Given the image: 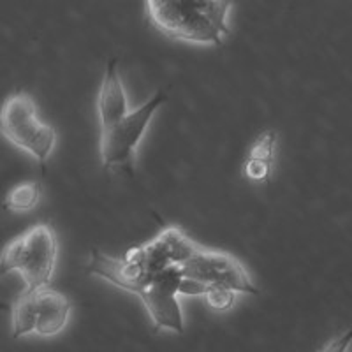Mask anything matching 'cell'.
<instances>
[{
  "instance_id": "6da1fadb",
  "label": "cell",
  "mask_w": 352,
  "mask_h": 352,
  "mask_svg": "<svg viewBox=\"0 0 352 352\" xmlns=\"http://www.w3.org/2000/svg\"><path fill=\"white\" fill-rule=\"evenodd\" d=\"M197 241L178 226H166L150 241L131 247L122 257L92 250L87 272L143 301L153 331L184 333V310L178 296H196V287L184 276L180 263Z\"/></svg>"
},
{
  "instance_id": "7a4b0ae2",
  "label": "cell",
  "mask_w": 352,
  "mask_h": 352,
  "mask_svg": "<svg viewBox=\"0 0 352 352\" xmlns=\"http://www.w3.org/2000/svg\"><path fill=\"white\" fill-rule=\"evenodd\" d=\"M234 0H144V18L157 32L197 46H224Z\"/></svg>"
},
{
  "instance_id": "3957f363",
  "label": "cell",
  "mask_w": 352,
  "mask_h": 352,
  "mask_svg": "<svg viewBox=\"0 0 352 352\" xmlns=\"http://www.w3.org/2000/svg\"><path fill=\"white\" fill-rule=\"evenodd\" d=\"M58 259V238L46 222L32 226L9 241L0 254V276L16 272L25 289L48 285Z\"/></svg>"
},
{
  "instance_id": "277c9868",
  "label": "cell",
  "mask_w": 352,
  "mask_h": 352,
  "mask_svg": "<svg viewBox=\"0 0 352 352\" xmlns=\"http://www.w3.org/2000/svg\"><path fill=\"white\" fill-rule=\"evenodd\" d=\"M0 134L41 166L48 162L56 146V131L41 120L36 99L21 90L11 94L0 106Z\"/></svg>"
},
{
  "instance_id": "5b68a950",
  "label": "cell",
  "mask_w": 352,
  "mask_h": 352,
  "mask_svg": "<svg viewBox=\"0 0 352 352\" xmlns=\"http://www.w3.org/2000/svg\"><path fill=\"white\" fill-rule=\"evenodd\" d=\"M184 276L203 298L210 289H231L238 294H259L247 266L232 254L196 243L192 252L180 263Z\"/></svg>"
},
{
  "instance_id": "8992f818",
  "label": "cell",
  "mask_w": 352,
  "mask_h": 352,
  "mask_svg": "<svg viewBox=\"0 0 352 352\" xmlns=\"http://www.w3.org/2000/svg\"><path fill=\"white\" fill-rule=\"evenodd\" d=\"M72 305L64 292L48 285L23 289L12 303V338L36 335L50 338L64 331Z\"/></svg>"
},
{
  "instance_id": "52a82bcc",
  "label": "cell",
  "mask_w": 352,
  "mask_h": 352,
  "mask_svg": "<svg viewBox=\"0 0 352 352\" xmlns=\"http://www.w3.org/2000/svg\"><path fill=\"white\" fill-rule=\"evenodd\" d=\"M166 99H168L166 94L160 90L141 108L131 109L111 124L100 125L99 152L100 162L106 171L120 169L132 175V164H134L138 146L144 138V132L148 129L153 115L164 104Z\"/></svg>"
},
{
  "instance_id": "ba28073f",
  "label": "cell",
  "mask_w": 352,
  "mask_h": 352,
  "mask_svg": "<svg viewBox=\"0 0 352 352\" xmlns=\"http://www.w3.org/2000/svg\"><path fill=\"white\" fill-rule=\"evenodd\" d=\"M96 109L97 118H99V127L100 125L111 124L116 118H120L125 113L131 111L124 81H122L120 74H118L115 58L108 62L104 78H102L99 94H97Z\"/></svg>"
},
{
  "instance_id": "9c48e42d",
  "label": "cell",
  "mask_w": 352,
  "mask_h": 352,
  "mask_svg": "<svg viewBox=\"0 0 352 352\" xmlns=\"http://www.w3.org/2000/svg\"><path fill=\"white\" fill-rule=\"evenodd\" d=\"M43 196V187L39 182L28 180L14 185L4 199V208L14 213H25L34 210Z\"/></svg>"
},
{
  "instance_id": "30bf717a",
  "label": "cell",
  "mask_w": 352,
  "mask_h": 352,
  "mask_svg": "<svg viewBox=\"0 0 352 352\" xmlns=\"http://www.w3.org/2000/svg\"><path fill=\"white\" fill-rule=\"evenodd\" d=\"M276 144H278V134L275 131H264L259 136L252 141L250 148H248L247 157L250 159L266 160L275 164L276 157Z\"/></svg>"
},
{
  "instance_id": "8fae6325",
  "label": "cell",
  "mask_w": 352,
  "mask_h": 352,
  "mask_svg": "<svg viewBox=\"0 0 352 352\" xmlns=\"http://www.w3.org/2000/svg\"><path fill=\"white\" fill-rule=\"evenodd\" d=\"M273 169H275V164H272V162L245 157L243 164H241V176L245 180L257 182V184H270Z\"/></svg>"
},
{
  "instance_id": "7c38bea8",
  "label": "cell",
  "mask_w": 352,
  "mask_h": 352,
  "mask_svg": "<svg viewBox=\"0 0 352 352\" xmlns=\"http://www.w3.org/2000/svg\"><path fill=\"white\" fill-rule=\"evenodd\" d=\"M236 296L238 292L231 291V289H210L203 296V300L215 312H228L234 307Z\"/></svg>"
},
{
  "instance_id": "4fadbf2b",
  "label": "cell",
  "mask_w": 352,
  "mask_h": 352,
  "mask_svg": "<svg viewBox=\"0 0 352 352\" xmlns=\"http://www.w3.org/2000/svg\"><path fill=\"white\" fill-rule=\"evenodd\" d=\"M351 340H352V329L349 331L347 336L344 335L338 342H333L331 347H328L326 351H345V349L349 347V344H351Z\"/></svg>"
},
{
  "instance_id": "5bb4252c",
  "label": "cell",
  "mask_w": 352,
  "mask_h": 352,
  "mask_svg": "<svg viewBox=\"0 0 352 352\" xmlns=\"http://www.w3.org/2000/svg\"><path fill=\"white\" fill-rule=\"evenodd\" d=\"M6 308H8V305L2 303V301H0V310H6Z\"/></svg>"
}]
</instances>
